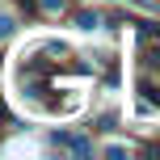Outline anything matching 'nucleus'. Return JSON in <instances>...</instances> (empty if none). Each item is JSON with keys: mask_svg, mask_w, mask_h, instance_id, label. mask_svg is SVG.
<instances>
[{"mask_svg": "<svg viewBox=\"0 0 160 160\" xmlns=\"http://www.w3.org/2000/svg\"><path fill=\"white\" fill-rule=\"evenodd\" d=\"M76 25H80V30H97V25H101V17L84 8V13H76Z\"/></svg>", "mask_w": 160, "mask_h": 160, "instance_id": "f257e3e1", "label": "nucleus"}, {"mask_svg": "<svg viewBox=\"0 0 160 160\" xmlns=\"http://www.w3.org/2000/svg\"><path fill=\"white\" fill-rule=\"evenodd\" d=\"M143 63H148V68H160V47H148V51H143Z\"/></svg>", "mask_w": 160, "mask_h": 160, "instance_id": "f03ea898", "label": "nucleus"}, {"mask_svg": "<svg viewBox=\"0 0 160 160\" xmlns=\"http://www.w3.org/2000/svg\"><path fill=\"white\" fill-rule=\"evenodd\" d=\"M13 30H17V21H13V17H0V38H8Z\"/></svg>", "mask_w": 160, "mask_h": 160, "instance_id": "7ed1b4c3", "label": "nucleus"}, {"mask_svg": "<svg viewBox=\"0 0 160 160\" xmlns=\"http://www.w3.org/2000/svg\"><path fill=\"white\" fill-rule=\"evenodd\" d=\"M38 4H42V8H47V13H59V8H63V4H68V0H38Z\"/></svg>", "mask_w": 160, "mask_h": 160, "instance_id": "20e7f679", "label": "nucleus"}]
</instances>
